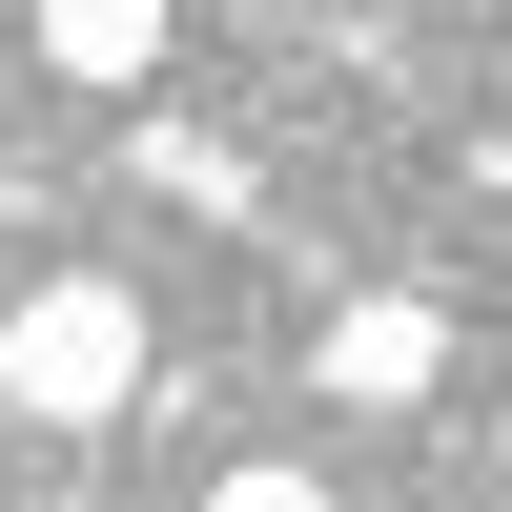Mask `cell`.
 Returning <instances> with one entry per match:
<instances>
[{"label":"cell","mask_w":512,"mask_h":512,"mask_svg":"<svg viewBox=\"0 0 512 512\" xmlns=\"http://www.w3.org/2000/svg\"><path fill=\"white\" fill-rule=\"evenodd\" d=\"M123 390H144V287H103V267L21 287V328H0V410H41V431H103Z\"/></svg>","instance_id":"1"},{"label":"cell","mask_w":512,"mask_h":512,"mask_svg":"<svg viewBox=\"0 0 512 512\" xmlns=\"http://www.w3.org/2000/svg\"><path fill=\"white\" fill-rule=\"evenodd\" d=\"M451 369V308H410V287H369V308H328V390L349 410H410Z\"/></svg>","instance_id":"2"},{"label":"cell","mask_w":512,"mask_h":512,"mask_svg":"<svg viewBox=\"0 0 512 512\" xmlns=\"http://www.w3.org/2000/svg\"><path fill=\"white\" fill-rule=\"evenodd\" d=\"M41 62H62V82H164V0H62Z\"/></svg>","instance_id":"3"},{"label":"cell","mask_w":512,"mask_h":512,"mask_svg":"<svg viewBox=\"0 0 512 512\" xmlns=\"http://www.w3.org/2000/svg\"><path fill=\"white\" fill-rule=\"evenodd\" d=\"M205 512H328V472H308V451H246V472L205 492Z\"/></svg>","instance_id":"4"}]
</instances>
